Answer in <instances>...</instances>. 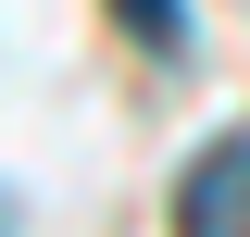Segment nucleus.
<instances>
[{
	"instance_id": "nucleus-1",
	"label": "nucleus",
	"mask_w": 250,
	"mask_h": 237,
	"mask_svg": "<svg viewBox=\"0 0 250 237\" xmlns=\"http://www.w3.org/2000/svg\"><path fill=\"white\" fill-rule=\"evenodd\" d=\"M175 237H250V138H213L175 187Z\"/></svg>"
},
{
	"instance_id": "nucleus-2",
	"label": "nucleus",
	"mask_w": 250,
	"mask_h": 237,
	"mask_svg": "<svg viewBox=\"0 0 250 237\" xmlns=\"http://www.w3.org/2000/svg\"><path fill=\"white\" fill-rule=\"evenodd\" d=\"M113 13H125V38H150V50L188 38V0H113Z\"/></svg>"
}]
</instances>
